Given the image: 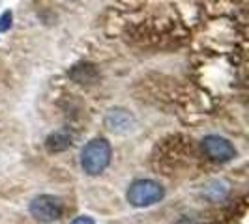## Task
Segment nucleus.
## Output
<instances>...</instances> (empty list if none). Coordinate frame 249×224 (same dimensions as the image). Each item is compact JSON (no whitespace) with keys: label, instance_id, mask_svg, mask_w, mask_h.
I'll return each instance as SVG.
<instances>
[{"label":"nucleus","instance_id":"obj_7","mask_svg":"<svg viewBox=\"0 0 249 224\" xmlns=\"http://www.w3.org/2000/svg\"><path fill=\"white\" fill-rule=\"evenodd\" d=\"M12 23H13V12L12 10H6V12L0 13V34L8 32V30L12 28Z\"/></svg>","mask_w":249,"mask_h":224},{"label":"nucleus","instance_id":"obj_8","mask_svg":"<svg viewBox=\"0 0 249 224\" xmlns=\"http://www.w3.org/2000/svg\"><path fill=\"white\" fill-rule=\"evenodd\" d=\"M70 224H96V221L92 217H88V215H81V217H75Z\"/></svg>","mask_w":249,"mask_h":224},{"label":"nucleus","instance_id":"obj_2","mask_svg":"<svg viewBox=\"0 0 249 224\" xmlns=\"http://www.w3.org/2000/svg\"><path fill=\"white\" fill-rule=\"evenodd\" d=\"M165 191L158 181L152 179H137L127 189V202L135 208H148L161 202Z\"/></svg>","mask_w":249,"mask_h":224},{"label":"nucleus","instance_id":"obj_4","mask_svg":"<svg viewBox=\"0 0 249 224\" xmlns=\"http://www.w3.org/2000/svg\"><path fill=\"white\" fill-rule=\"evenodd\" d=\"M202 151L206 153L208 159L215 162H229L236 157V148L219 135H208L202 138Z\"/></svg>","mask_w":249,"mask_h":224},{"label":"nucleus","instance_id":"obj_1","mask_svg":"<svg viewBox=\"0 0 249 224\" xmlns=\"http://www.w3.org/2000/svg\"><path fill=\"white\" fill-rule=\"evenodd\" d=\"M112 148L105 138H92L81 151V166L88 176H100L111 164Z\"/></svg>","mask_w":249,"mask_h":224},{"label":"nucleus","instance_id":"obj_6","mask_svg":"<svg viewBox=\"0 0 249 224\" xmlns=\"http://www.w3.org/2000/svg\"><path fill=\"white\" fill-rule=\"evenodd\" d=\"M45 146H47V149H49L51 153L64 151V149H68L71 146V135H70L68 131H56V133H53V135L47 138Z\"/></svg>","mask_w":249,"mask_h":224},{"label":"nucleus","instance_id":"obj_5","mask_svg":"<svg viewBox=\"0 0 249 224\" xmlns=\"http://www.w3.org/2000/svg\"><path fill=\"white\" fill-rule=\"evenodd\" d=\"M103 124L105 127L114 133V135H127L129 131L135 129V118L133 114H129L124 109H111V111L105 114L103 118Z\"/></svg>","mask_w":249,"mask_h":224},{"label":"nucleus","instance_id":"obj_3","mask_svg":"<svg viewBox=\"0 0 249 224\" xmlns=\"http://www.w3.org/2000/svg\"><path fill=\"white\" fill-rule=\"evenodd\" d=\"M30 215L37 223H54L62 217V204L51 194H39L30 202Z\"/></svg>","mask_w":249,"mask_h":224}]
</instances>
